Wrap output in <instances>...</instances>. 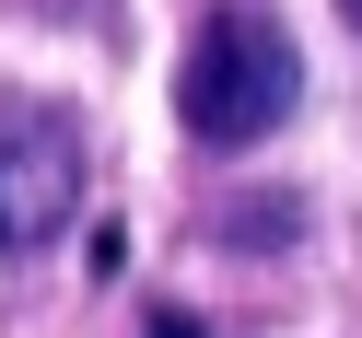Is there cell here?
Masks as SVG:
<instances>
[{
    "label": "cell",
    "mask_w": 362,
    "mask_h": 338,
    "mask_svg": "<svg viewBox=\"0 0 362 338\" xmlns=\"http://www.w3.org/2000/svg\"><path fill=\"white\" fill-rule=\"evenodd\" d=\"M304 105V47H292L269 12H211L187 35V71H175V117L211 152H257L269 128H292Z\"/></svg>",
    "instance_id": "1"
},
{
    "label": "cell",
    "mask_w": 362,
    "mask_h": 338,
    "mask_svg": "<svg viewBox=\"0 0 362 338\" xmlns=\"http://www.w3.org/2000/svg\"><path fill=\"white\" fill-rule=\"evenodd\" d=\"M82 187H94V164H82V128L59 117V105L12 94L0 105V257H35V245H59L82 222Z\"/></svg>",
    "instance_id": "2"
},
{
    "label": "cell",
    "mask_w": 362,
    "mask_h": 338,
    "mask_svg": "<svg viewBox=\"0 0 362 338\" xmlns=\"http://www.w3.org/2000/svg\"><path fill=\"white\" fill-rule=\"evenodd\" d=\"M152 338H199V315L187 303H152Z\"/></svg>",
    "instance_id": "3"
},
{
    "label": "cell",
    "mask_w": 362,
    "mask_h": 338,
    "mask_svg": "<svg viewBox=\"0 0 362 338\" xmlns=\"http://www.w3.org/2000/svg\"><path fill=\"white\" fill-rule=\"evenodd\" d=\"M351 24H362V0H351Z\"/></svg>",
    "instance_id": "4"
}]
</instances>
